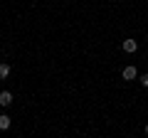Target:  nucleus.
Masks as SVG:
<instances>
[{
  "mask_svg": "<svg viewBox=\"0 0 148 138\" xmlns=\"http://www.w3.org/2000/svg\"><path fill=\"white\" fill-rule=\"evenodd\" d=\"M121 77H123V81H133V79H138V69L133 64H128V67L121 69Z\"/></svg>",
  "mask_w": 148,
  "mask_h": 138,
  "instance_id": "1",
  "label": "nucleus"
},
{
  "mask_svg": "<svg viewBox=\"0 0 148 138\" xmlns=\"http://www.w3.org/2000/svg\"><path fill=\"white\" fill-rule=\"evenodd\" d=\"M121 49H123L126 54H136V52H138V42H136V40H123V42H121Z\"/></svg>",
  "mask_w": 148,
  "mask_h": 138,
  "instance_id": "2",
  "label": "nucleus"
},
{
  "mask_svg": "<svg viewBox=\"0 0 148 138\" xmlns=\"http://www.w3.org/2000/svg\"><path fill=\"white\" fill-rule=\"evenodd\" d=\"M10 104H12V94H10V91H0V106L8 109Z\"/></svg>",
  "mask_w": 148,
  "mask_h": 138,
  "instance_id": "3",
  "label": "nucleus"
},
{
  "mask_svg": "<svg viewBox=\"0 0 148 138\" xmlns=\"http://www.w3.org/2000/svg\"><path fill=\"white\" fill-rule=\"evenodd\" d=\"M138 81H141V84L148 89V74H141V77H138Z\"/></svg>",
  "mask_w": 148,
  "mask_h": 138,
  "instance_id": "6",
  "label": "nucleus"
},
{
  "mask_svg": "<svg viewBox=\"0 0 148 138\" xmlns=\"http://www.w3.org/2000/svg\"><path fill=\"white\" fill-rule=\"evenodd\" d=\"M10 72H12V69H10V64L0 62V81H3V79H8V77H10Z\"/></svg>",
  "mask_w": 148,
  "mask_h": 138,
  "instance_id": "4",
  "label": "nucleus"
},
{
  "mask_svg": "<svg viewBox=\"0 0 148 138\" xmlns=\"http://www.w3.org/2000/svg\"><path fill=\"white\" fill-rule=\"evenodd\" d=\"M143 131H146V136H148V123H146V126H143Z\"/></svg>",
  "mask_w": 148,
  "mask_h": 138,
  "instance_id": "7",
  "label": "nucleus"
},
{
  "mask_svg": "<svg viewBox=\"0 0 148 138\" xmlns=\"http://www.w3.org/2000/svg\"><path fill=\"white\" fill-rule=\"evenodd\" d=\"M10 123H12V118L8 116V113H3V116H0V131H8V128H10Z\"/></svg>",
  "mask_w": 148,
  "mask_h": 138,
  "instance_id": "5",
  "label": "nucleus"
}]
</instances>
